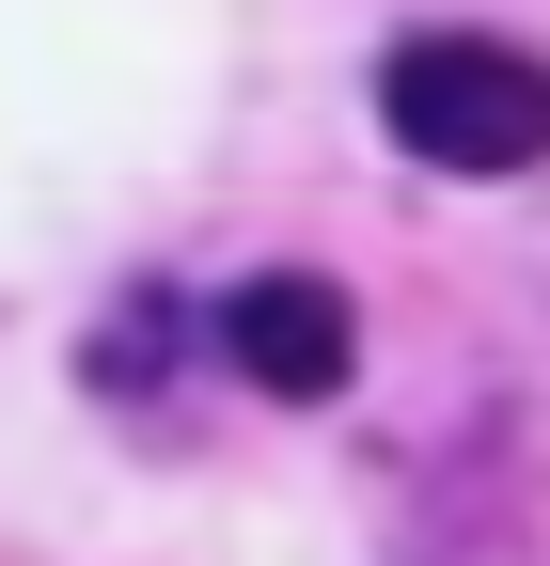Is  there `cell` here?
Masks as SVG:
<instances>
[{
    "label": "cell",
    "instance_id": "1",
    "mask_svg": "<svg viewBox=\"0 0 550 566\" xmlns=\"http://www.w3.org/2000/svg\"><path fill=\"white\" fill-rule=\"evenodd\" d=\"M378 126L425 174H535L550 158V63L504 32H409L378 63Z\"/></svg>",
    "mask_w": 550,
    "mask_h": 566
},
{
    "label": "cell",
    "instance_id": "2",
    "mask_svg": "<svg viewBox=\"0 0 550 566\" xmlns=\"http://www.w3.org/2000/svg\"><path fill=\"white\" fill-rule=\"evenodd\" d=\"M221 363L252 394H284V409H330L362 378V315H347V283H315V268H267L221 300Z\"/></svg>",
    "mask_w": 550,
    "mask_h": 566
}]
</instances>
